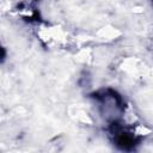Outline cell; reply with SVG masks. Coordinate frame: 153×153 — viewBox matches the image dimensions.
<instances>
[{"label":"cell","instance_id":"1","mask_svg":"<svg viewBox=\"0 0 153 153\" xmlns=\"http://www.w3.org/2000/svg\"><path fill=\"white\" fill-rule=\"evenodd\" d=\"M114 134H115V142H116L117 147L123 151H131V149H134L135 145H137L136 137L134 135H131L130 133H126L120 129H115Z\"/></svg>","mask_w":153,"mask_h":153}]
</instances>
